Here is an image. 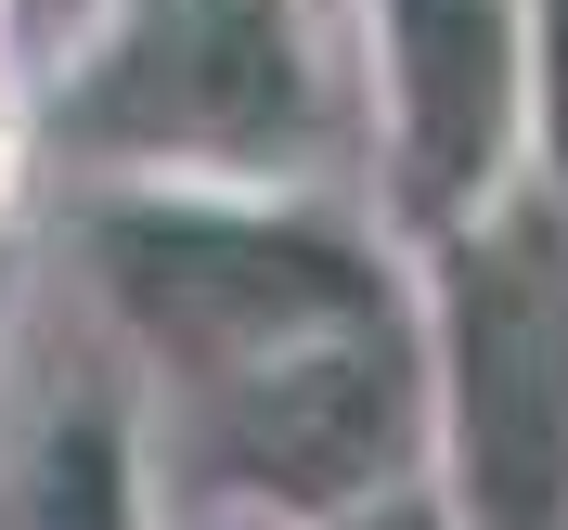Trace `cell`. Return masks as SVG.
I'll return each mask as SVG.
<instances>
[{"label": "cell", "instance_id": "1", "mask_svg": "<svg viewBox=\"0 0 568 530\" xmlns=\"http://www.w3.org/2000/svg\"><path fill=\"white\" fill-rule=\"evenodd\" d=\"M65 272L142 401H194L246 362L414 311V259L349 181H78Z\"/></svg>", "mask_w": 568, "mask_h": 530}, {"label": "cell", "instance_id": "2", "mask_svg": "<svg viewBox=\"0 0 568 530\" xmlns=\"http://www.w3.org/2000/svg\"><path fill=\"white\" fill-rule=\"evenodd\" d=\"M336 117V0H116L39 91V156L78 181H323Z\"/></svg>", "mask_w": 568, "mask_h": 530}, {"label": "cell", "instance_id": "3", "mask_svg": "<svg viewBox=\"0 0 568 530\" xmlns=\"http://www.w3.org/2000/svg\"><path fill=\"white\" fill-rule=\"evenodd\" d=\"M155 414V479L181 530H323L388 492H426L439 414H426V323H349L284 362H246L194 401H142Z\"/></svg>", "mask_w": 568, "mask_h": 530}, {"label": "cell", "instance_id": "4", "mask_svg": "<svg viewBox=\"0 0 568 530\" xmlns=\"http://www.w3.org/2000/svg\"><path fill=\"white\" fill-rule=\"evenodd\" d=\"M439 504L465 530H568V220L517 194L504 220L414 259Z\"/></svg>", "mask_w": 568, "mask_h": 530}, {"label": "cell", "instance_id": "5", "mask_svg": "<svg viewBox=\"0 0 568 530\" xmlns=\"http://www.w3.org/2000/svg\"><path fill=\"white\" fill-rule=\"evenodd\" d=\"M362 208L400 259L530 194V39L517 0H336Z\"/></svg>", "mask_w": 568, "mask_h": 530}, {"label": "cell", "instance_id": "6", "mask_svg": "<svg viewBox=\"0 0 568 530\" xmlns=\"http://www.w3.org/2000/svg\"><path fill=\"white\" fill-rule=\"evenodd\" d=\"M0 530H181L155 479V414L116 362L39 376L0 427Z\"/></svg>", "mask_w": 568, "mask_h": 530}, {"label": "cell", "instance_id": "7", "mask_svg": "<svg viewBox=\"0 0 568 530\" xmlns=\"http://www.w3.org/2000/svg\"><path fill=\"white\" fill-rule=\"evenodd\" d=\"M530 39V194L568 220V0H517Z\"/></svg>", "mask_w": 568, "mask_h": 530}, {"label": "cell", "instance_id": "8", "mask_svg": "<svg viewBox=\"0 0 568 530\" xmlns=\"http://www.w3.org/2000/svg\"><path fill=\"white\" fill-rule=\"evenodd\" d=\"M27 208H39V91L0 66V247H27Z\"/></svg>", "mask_w": 568, "mask_h": 530}, {"label": "cell", "instance_id": "9", "mask_svg": "<svg viewBox=\"0 0 568 530\" xmlns=\"http://www.w3.org/2000/svg\"><path fill=\"white\" fill-rule=\"evenodd\" d=\"M27 311H39V259L0 247V389H13V350H27Z\"/></svg>", "mask_w": 568, "mask_h": 530}, {"label": "cell", "instance_id": "10", "mask_svg": "<svg viewBox=\"0 0 568 530\" xmlns=\"http://www.w3.org/2000/svg\"><path fill=\"white\" fill-rule=\"evenodd\" d=\"M323 530H465V518L439 504V479H426V492H388V504H362V518H323Z\"/></svg>", "mask_w": 568, "mask_h": 530}]
</instances>
